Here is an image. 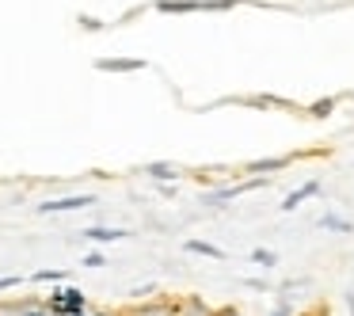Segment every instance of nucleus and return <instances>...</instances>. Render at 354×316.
I'll list each match as a JSON object with an SVG mask.
<instances>
[{"label":"nucleus","mask_w":354,"mask_h":316,"mask_svg":"<svg viewBox=\"0 0 354 316\" xmlns=\"http://www.w3.org/2000/svg\"><path fill=\"white\" fill-rule=\"evenodd\" d=\"M16 286H19L16 275H4V278H0V290H16Z\"/></svg>","instance_id":"6ab92c4d"},{"label":"nucleus","mask_w":354,"mask_h":316,"mask_svg":"<svg viewBox=\"0 0 354 316\" xmlns=\"http://www.w3.org/2000/svg\"><path fill=\"white\" fill-rule=\"evenodd\" d=\"M313 194H320V179H308V183H301V187H297V191H293V194H286L282 210H286V214H290V210H297L301 202H305V198H313Z\"/></svg>","instance_id":"423d86ee"},{"label":"nucleus","mask_w":354,"mask_h":316,"mask_svg":"<svg viewBox=\"0 0 354 316\" xmlns=\"http://www.w3.org/2000/svg\"><path fill=\"white\" fill-rule=\"evenodd\" d=\"M252 259L259 263V267H274V263H278V259H274V252H267V248H255Z\"/></svg>","instance_id":"4468645a"},{"label":"nucleus","mask_w":354,"mask_h":316,"mask_svg":"<svg viewBox=\"0 0 354 316\" xmlns=\"http://www.w3.org/2000/svg\"><path fill=\"white\" fill-rule=\"evenodd\" d=\"M149 293H156V286H138V290H130V297L133 301H145Z\"/></svg>","instance_id":"f3484780"},{"label":"nucleus","mask_w":354,"mask_h":316,"mask_svg":"<svg viewBox=\"0 0 354 316\" xmlns=\"http://www.w3.org/2000/svg\"><path fill=\"white\" fill-rule=\"evenodd\" d=\"M149 176H156V179H176L179 176V168H176V164H149Z\"/></svg>","instance_id":"f8f14e48"},{"label":"nucleus","mask_w":354,"mask_h":316,"mask_svg":"<svg viewBox=\"0 0 354 316\" xmlns=\"http://www.w3.org/2000/svg\"><path fill=\"white\" fill-rule=\"evenodd\" d=\"M103 263H107V259H103V252H92V255H84V267H103Z\"/></svg>","instance_id":"a211bd4d"},{"label":"nucleus","mask_w":354,"mask_h":316,"mask_svg":"<svg viewBox=\"0 0 354 316\" xmlns=\"http://www.w3.org/2000/svg\"><path fill=\"white\" fill-rule=\"evenodd\" d=\"M50 308L54 316H84V293L65 286V290H54L50 293Z\"/></svg>","instance_id":"f257e3e1"},{"label":"nucleus","mask_w":354,"mask_h":316,"mask_svg":"<svg viewBox=\"0 0 354 316\" xmlns=\"http://www.w3.org/2000/svg\"><path fill=\"white\" fill-rule=\"evenodd\" d=\"M156 8L168 12V16H171V12H176V16H183V12H198V8H209V4H198V0H156ZM214 8H225V4L217 0Z\"/></svg>","instance_id":"39448f33"},{"label":"nucleus","mask_w":354,"mask_h":316,"mask_svg":"<svg viewBox=\"0 0 354 316\" xmlns=\"http://www.w3.org/2000/svg\"><path fill=\"white\" fill-rule=\"evenodd\" d=\"M270 316H290V305H286V301H282V305H278V308H274V313H270Z\"/></svg>","instance_id":"aec40b11"},{"label":"nucleus","mask_w":354,"mask_h":316,"mask_svg":"<svg viewBox=\"0 0 354 316\" xmlns=\"http://www.w3.org/2000/svg\"><path fill=\"white\" fill-rule=\"evenodd\" d=\"M103 316H111V313H103Z\"/></svg>","instance_id":"5701e85b"},{"label":"nucleus","mask_w":354,"mask_h":316,"mask_svg":"<svg viewBox=\"0 0 354 316\" xmlns=\"http://www.w3.org/2000/svg\"><path fill=\"white\" fill-rule=\"evenodd\" d=\"M221 4H236V0H221Z\"/></svg>","instance_id":"4be33fe9"},{"label":"nucleus","mask_w":354,"mask_h":316,"mask_svg":"<svg viewBox=\"0 0 354 316\" xmlns=\"http://www.w3.org/2000/svg\"><path fill=\"white\" fill-rule=\"evenodd\" d=\"M92 194H69V198H54V202H42L39 214H65V210H84L92 206Z\"/></svg>","instance_id":"f03ea898"},{"label":"nucleus","mask_w":354,"mask_h":316,"mask_svg":"<svg viewBox=\"0 0 354 316\" xmlns=\"http://www.w3.org/2000/svg\"><path fill=\"white\" fill-rule=\"evenodd\" d=\"M133 316H176V305H164V301H156V305H145V308H138Z\"/></svg>","instance_id":"9b49d317"},{"label":"nucleus","mask_w":354,"mask_h":316,"mask_svg":"<svg viewBox=\"0 0 354 316\" xmlns=\"http://www.w3.org/2000/svg\"><path fill=\"white\" fill-rule=\"evenodd\" d=\"M290 164V156H270V160H255V164H248L244 171H278V168H286Z\"/></svg>","instance_id":"9d476101"},{"label":"nucleus","mask_w":354,"mask_h":316,"mask_svg":"<svg viewBox=\"0 0 354 316\" xmlns=\"http://www.w3.org/2000/svg\"><path fill=\"white\" fill-rule=\"evenodd\" d=\"M88 240H95V244H111V240H122L126 229H84Z\"/></svg>","instance_id":"0eeeda50"},{"label":"nucleus","mask_w":354,"mask_h":316,"mask_svg":"<svg viewBox=\"0 0 354 316\" xmlns=\"http://www.w3.org/2000/svg\"><path fill=\"white\" fill-rule=\"evenodd\" d=\"M176 316H214V313H209V308H206V305H202V301H198V297H187V301H183V305H179V308H176Z\"/></svg>","instance_id":"1a4fd4ad"},{"label":"nucleus","mask_w":354,"mask_h":316,"mask_svg":"<svg viewBox=\"0 0 354 316\" xmlns=\"http://www.w3.org/2000/svg\"><path fill=\"white\" fill-rule=\"evenodd\" d=\"M187 252H194V255H209V259H225L221 248L206 244V240H187Z\"/></svg>","instance_id":"6e6552de"},{"label":"nucleus","mask_w":354,"mask_h":316,"mask_svg":"<svg viewBox=\"0 0 354 316\" xmlns=\"http://www.w3.org/2000/svg\"><path fill=\"white\" fill-rule=\"evenodd\" d=\"M65 270H35V282H62Z\"/></svg>","instance_id":"2eb2a0df"},{"label":"nucleus","mask_w":354,"mask_h":316,"mask_svg":"<svg viewBox=\"0 0 354 316\" xmlns=\"http://www.w3.org/2000/svg\"><path fill=\"white\" fill-rule=\"evenodd\" d=\"M320 225H324V229H331V232H354L351 221H343V217H331V214H324Z\"/></svg>","instance_id":"ddd939ff"},{"label":"nucleus","mask_w":354,"mask_h":316,"mask_svg":"<svg viewBox=\"0 0 354 316\" xmlns=\"http://www.w3.org/2000/svg\"><path fill=\"white\" fill-rule=\"evenodd\" d=\"M263 183H267V179H248V183H236V187H225V191H214V194H206V202H209V206H225V202L240 198V194L255 191V187H263Z\"/></svg>","instance_id":"7ed1b4c3"},{"label":"nucleus","mask_w":354,"mask_h":316,"mask_svg":"<svg viewBox=\"0 0 354 316\" xmlns=\"http://www.w3.org/2000/svg\"><path fill=\"white\" fill-rule=\"evenodd\" d=\"M214 316H236V313H232V308H221V313H214Z\"/></svg>","instance_id":"412c9836"},{"label":"nucleus","mask_w":354,"mask_h":316,"mask_svg":"<svg viewBox=\"0 0 354 316\" xmlns=\"http://www.w3.org/2000/svg\"><path fill=\"white\" fill-rule=\"evenodd\" d=\"M95 69H103V73H138V69H145V62H141V57H103V62H95Z\"/></svg>","instance_id":"20e7f679"},{"label":"nucleus","mask_w":354,"mask_h":316,"mask_svg":"<svg viewBox=\"0 0 354 316\" xmlns=\"http://www.w3.org/2000/svg\"><path fill=\"white\" fill-rule=\"evenodd\" d=\"M331 107H335V103H331V100H320V103H313V107H308V111H313L316 118H328V115H331Z\"/></svg>","instance_id":"dca6fc26"}]
</instances>
